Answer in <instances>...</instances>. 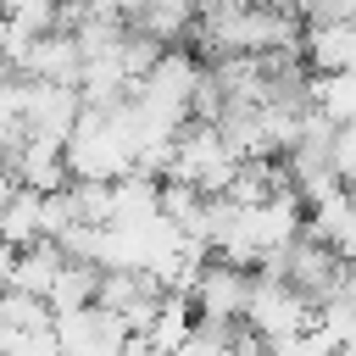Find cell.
I'll use <instances>...</instances> for the list:
<instances>
[{"mask_svg":"<svg viewBox=\"0 0 356 356\" xmlns=\"http://www.w3.org/2000/svg\"><path fill=\"white\" fill-rule=\"evenodd\" d=\"M39 239H44V195L28 189V184H11V195H6V245L28 250Z\"/></svg>","mask_w":356,"mask_h":356,"instance_id":"11","label":"cell"},{"mask_svg":"<svg viewBox=\"0 0 356 356\" xmlns=\"http://www.w3.org/2000/svg\"><path fill=\"white\" fill-rule=\"evenodd\" d=\"M61 267H67V250H61L56 239H39V245H28V250H6V289H22V295L50 300Z\"/></svg>","mask_w":356,"mask_h":356,"instance_id":"5","label":"cell"},{"mask_svg":"<svg viewBox=\"0 0 356 356\" xmlns=\"http://www.w3.org/2000/svg\"><path fill=\"white\" fill-rule=\"evenodd\" d=\"M267 345H289L317 323V300H306L289 278L278 273H256V295H250V317H245Z\"/></svg>","mask_w":356,"mask_h":356,"instance_id":"3","label":"cell"},{"mask_svg":"<svg viewBox=\"0 0 356 356\" xmlns=\"http://www.w3.org/2000/svg\"><path fill=\"white\" fill-rule=\"evenodd\" d=\"M306 106L334 128H356V72H312Z\"/></svg>","mask_w":356,"mask_h":356,"instance_id":"10","label":"cell"},{"mask_svg":"<svg viewBox=\"0 0 356 356\" xmlns=\"http://www.w3.org/2000/svg\"><path fill=\"white\" fill-rule=\"evenodd\" d=\"M156 217H161V178L128 172V178L111 184V217H106V228H145Z\"/></svg>","mask_w":356,"mask_h":356,"instance_id":"7","label":"cell"},{"mask_svg":"<svg viewBox=\"0 0 356 356\" xmlns=\"http://www.w3.org/2000/svg\"><path fill=\"white\" fill-rule=\"evenodd\" d=\"M200 11H206V0H145V11L134 17V28L150 33L156 44H178L184 33L200 28Z\"/></svg>","mask_w":356,"mask_h":356,"instance_id":"9","label":"cell"},{"mask_svg":"<svg viewBox=\"0 0 356 356\" xmlns=\"http://www.w3.org/2000/svg\"><path fill=\"white\" fill-rule=\"evenodd\" d=\"M334 172L345 184H356V128H339L334 134Z\"/></svg>","mask_w":356,"mask_h":356,"instance_id":"15","label":"cell"},{"mask_svg":"<svg viewBox=\"0 0 356 356\" xmlns=\"http://www.w3.org/2000/svg\"><path fill=\"white\" fill-rule=\"evenodd\" d=\"M250 295H256V273L228 267V261H211V267L195 278V289H189L200 323H211V328H234V323H245V317H250Z\"/></svg>","mask_w":356,"mask_h":356,"instance_id":"4","label":"cell"},{"mask_svg":"<svg viewBox=\"0 0 356 356\" xmlns=\"http://www.w3.org/2000/svg\"><path fill=\"white\" fill-rule=\"evenodd\" d=\"M0 356H61L56 328H0Z\"/></svg>","mask_w":356,"mask_h":356,"instance_id":"14","label":"cell"},{"mask_svg":"<svg viewBox=\"0 0 356 356\" xmlns=\"http://www.w3.org/2000/svg\"><path fill=\"white\" fill-rule=\"evenodd\" d=\"M239 167H245V161H239V150L228 145L222 122H189V128L178 134V161H172V172H167V178L195 184L200 195L222 200V195L234 189ZM167 178H161V184H167Z\"/></svg>","mask_w":356,"mask_h":356,"instance_id":"2","label":"cell"},{"mask_svg":"<svg viewBox=\"0 0 356 356\" xmlns=\"http://www.w3.org/2000/svg\"><path fill=\"white\" fill-rule=\"evenodd\" d=\"M67 172H72V184H117L128 172H139V150H134V134L117 106H106V111L89 106L78 117V128L67 139Z\"/></svg>","mask_w":356,"mask_h":356,"instance_id":"1","label":"cell"},{"mask_svg":"<svg viewBox=\"0 0 356 356\" xmlns=\"http://www.w3.org/2000/svg\"><path fill=\"white\" fill-rule=\"evenodd\" d=\"M89 11H95V17H117V22H134V17L145 11V0H89Z\"/></svg>","mask_w":356,"mask_h":356,"instance_id":"16","label":"cell"},{"mask_svg":"<svg viewBox=\"0 0 356 356\" xmlns=\"http://www.w3.org/2000/svg\"><path fill=\"white\" fill-rule=\"evenodd\" d=\"M22 78H44V83H72L83 78V50H78V33H44L28 61H22Z\"/></svg>","mask_w":356,"mask_h":356,"instance_id":"8","label":"cell"},{"mask_svg":"<svg viewBox=\"0 0 356 356\" xmlns=\"http://www.w3.org/2000/svg\"><path fill=\"white\" fill-rule=\"evenodd\" d=\"M306 234L323 239L339 261H356V189L345 184V189H334L328 200H317L312 217H306Z\"/></svg>","mask_w":356,"mask_h":356,"instance_id":"6","label":"cell"},{"mask_svg":"<svg viewBox=\"0 0 356 356\" xmlns=\"http://www.w3.org/2000/svg\"><path fill=\"white\" fill-rule=\"evenodd\" d=\"M100 284H106V267H95V261H72V256H67V267H61V278H56V289H50L56 317H61V312L100 306Z\"/></svg>","mask_w":356,"mask_h":356,"instance_id":"12","label":"cell"},{"mask_svg":"<svg viewBox=\"0 0 356 356\" xmlns=\"http://www.w3.org/2000/svg\"><path fill=\"white\" fill-rule=\"evenodd\" d=\"M0 328H56V306L22 289H6L0 300Z\"/></svg>","mask_w":356,"mask_h":356,"instance_id":"13","label":"cell"}]
</instances>
